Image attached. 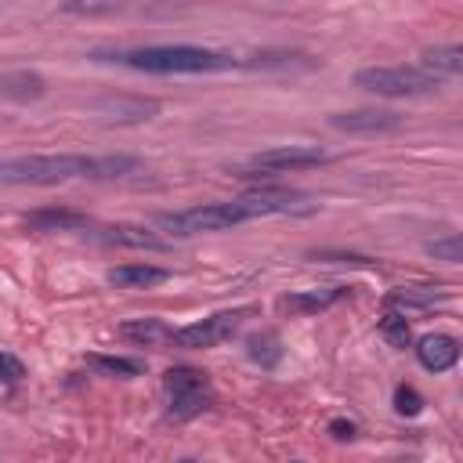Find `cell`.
I'll use <instances>...</instances> for the list:
<instances>
[{"mask_svg": "<svg viewBox=\"0 0 463 463\" xmlns=\"http://www.w3.org/2000/svg\"><path fill=\"white\" fill-rule=\"evenodd\" d=\"M141 166L134 156H18L0 163L4 184H61L72 177H127Z\"/></svg>", "mask_w": 463, "mask_h": 463, "instance_id": "1", "label": "cell"}, {"mask_svg": "<svg viewBox=\"0 0 463 463\" xmlns=\"http://www.w3.org/2000/svg\"><path fill=\"white\" fill-rule=\"evenodd\" d=\"M112 61L137 69V72H224L235 69L239 61L224 51H210V47H188V43H166V47H130V51H112Z\"/></svg>", "mask_w": 463, "mask_h": 463, "instance_id": "2", "label": "cell"}, {"mask_svg": "<svg viewBox=\"0 0 463 463\" xmlns=\"http://www.w3.org/2000/svg\"><path fill=\"white\" fill-rule=\"evenodd\" d=\"M242 221H250V213L242 210L239 199H232V203L192 206V210H181V213H159L156 228H163L177 239H188V235H199V232H224V228L242 224Z\"/></svg>", "mask_w": 463, "mask_h": 463, "instance_id": "3", "label": "cell"}, {"mask_svg": "<svg viewBox=\"0 0 463 463\" xmlns=\"http://www.w3.org/2000/svg\"><path fill=\"white\" fill-rule=\"evenodd\" d=\"M354 87L373 90L380 98H412V94H427L438 87V76L412 69V65H373V69H358L354 72Z\"/></svg>", "mask_w": 463, "mask_h": 463, "instance_id": "4", "label": "cell"}, {"mask_svg": "<svg viewBox=\"0 0 463 463\" xmlns=\"http://www.w3.org/2000/svg\"><path fill=\"white\" fill-rule=\"evenodd\" d=\"M163 387L170 394V420H192L199 412H206L213 405V391L206 373L192 369V365H174L163 373Z\"/></svg>", "mask_w": 463, "mask_h": 463, "instance_id": "5", "label": "cell"}, {"mask_svg": "<svg viewBox=\"0 0 463 463\" xmlns=\"http://www.w3.org/2000/svg\"><path fill=\"white\" fill-rule=\"evenodd\" d=\"M329 156L322 148H311V145H286V148H268V152H257L246 166L235 170V177H275V174H289V170H307V166H318L326 163Z\"/></svg>", "mask_w": 463, "mask_h": 463, "instance_id": "6", "label": "cell"}, {"mask_svg": "<svg viewBox=\"0 0 463 463\" xmlns=\"http://www.w3.org/2000/svg\"><path fill=\"white\" fill-rule=\"evenodd\" d=\"M250 315V307H232V311H213V315H206V318H199V322H192V326H181V329H174V347H188V351H206V347H217V344H224L239 326H242V318Z\"/></svg>", "mask_w": 463, "mask_h": 463, "instance_id": "7", "label": "cell"}, {"mask_svg": "<svg viewBox=\"0 0 463 463\" xmlns=\"http://www.w3.org/2000/svg\"><path fill=\"white\" fill-rule=\"evenodd\" d=\"M329 127L347 130V134H383V130H398L402 116L387 112V109H354V112H336L329 116Z\"/></svg>", "mask_w": 463, "mask_h": 463, "instance_id": "8", "label": "cell"}, {"mask_svg": "<svg viewBox=\"0 0 463 463\" xmlns=\"http://www.w3.org/2000/svg\"><path fill=\"white\" fill-rule=\"evenodd\" d=\"M416 358L427 373H449L459 362V340L449 333H427L416 344Z\"/></svg>", "mask_w": 463, "mask_h": 463, "instance_id": "9", "label": "cell"}, {"mask_svg": "<svg viewBox=\"0 0 463 463\" xmlns=\"http://www.w3.org/2000/svg\"><path fill=\"white\" fill-rule=\"evenodd\" d=\"M25 228L33 232H43V235H54V232H87L90 228V217L72 210V206H43V210H33L25 217Z\"/></svg>", "mask_w": 463, "mask_h": 463, "instance_id": "10", "label": "cell"}, {"mask_svg": "<svg viewBox=\"0 0 463 463\" xmlns=\"http://www.w3.org/2000/svg\"><path fill=\"white\" fill-rule=\"evenodd\" d=\"M347 293V286H322V289H297V293H286L279 300L282 311L289 315H318L326 307H333L340 297Z\"/></svg>", "mask_w": 463, "mask_h": 463, "instance_id": "11", "label": "cell"}, {"mask_svg": "<svg viewBox=\"0 0 463 463\" xmlns=\"http://www.w3.org/2000/svg\"><path fill=\"white\" fill-rule=\"evenodd\" d=\"M98 242H109V246H134V250H166V242L152 232V228H141V224H105L94 232Z\"/></svg>", "mask_w": 463, "mask_h": 463, "instance_id": "12", "label": "cell"}, {"mask_svg": "<svg viewBox=\"0 0 463 463\" xmlns=\"http://www.w3.org/2000/svg\"><path fill=\"white\" fill-rule=\"evenodd\" d=\"M166 279H170V271L156 268V264H119L109 271V282L119 289H152V286H163Z\"/></svg>", "mask_w": 463, "mask_h": 463, "instance_id": "13", "label": "cell"}, {"mask_svg": "<svg viewBox=\"0 0 463 463\" xmlns=\"http://www.w3.org/2000/svg\"><path fill=\"white\" fill-rule=\"evenodd\" d=\"M119 336L137 344V347H163L174 340V329L163 318H130L119 326Z\"/></svg>", "mask_w": 463, "mask_h": 463, "instance_id": "14", "label": "cell"}, {"mask_svg": "<svg viewBox=\"0 0 463 463\" xmlns=\"http://www.w3.org/2000/svg\"><path fill=\"white\" fill-rule=\"evenodd\" d=\"M94 109L105 112V119L141 123V119H152V112H156L159 105H156V101H141V98H101Z\"/></svg>", "mask_w": 463, "mask_h": 463, "instance_id": "15", "label": "cell"}, {"mask_svg": "<svg viewBox=\"0 0 463 463\" xmlns=\"http://www.w3.org/2000/svg\"><path fill=\"white\" fill-rule=\"evenodd\" d=\"M43 90H47V83L40 72L18 69V72L0 76V98H11V101H36Z\"/></svg>", "mask_w": 463, "mask_h": 463, "instance_id": "16", "label": "cell"}, {"mask_svg": "<svg viewBox=\"0 0 463 463\" xmlns=\"http://www.w3.org/2000/svg\"><path fill=\"white\" fill-rule=\"evenodd\" d=\"M423 65L430 69V76H438V72L456 76V72H463V47H459V43L427 47V51H423ZM427 69H423V72H427Z\"/></svg>", "mask_w": 463, "mask_h": 463, "instance_id": "17", "label": "cell"}, {"mask_svg": "<svg viewBox=\"0 0 463 463\" xmlns=\"http://www.w3.org/2000/svg\"><path fill=\"white\" fill-rule=\"evenodd\" d=\"M87 365H94L105 376H119V380H134L145 373L141 358H123V354H87Z\"/></svg>", "mask_w": 463, "mask_h": 463, "instance_id": "18", "label": "cell"}, {"mask_svg": "<svg viewBox=\"0 0 463 463\" xmlns=\"http://www.w3.org/2000/svg\"><path fill=\"white\" fill-rule=\"evenodd\" d=\"M246 354H250L253 362H260L264 369H275L279 358H282V340H279V333H257V336H250V340H246Z\"/></svg>", "mask_w": 463, "mask_h": 463, "instance_id": "19", "label": "cell"}, {"mask_svg": "<svg viewBox=\"0 0 463 463\" xmlns=\"http://www.w3.org/2000/svg\"><path fill=\"white\" fill-rule=\"evenodd\" d=\"M441 297L445 293H434V289H423V286H402V289H391L383 297V304L387 307H430Z\"/></svg>", "mask_w": 463, "mask_h": 463, "instance_id": "20", "label": "cell"}, {"mask_svg": "<svg viewBox=\"0 0 463 463\" xmlns=\"http://www.w3.org/2000/svg\"><path fill=\"white\" fill-rule=\"evenodd\" d=\"M380 336H383L391 347H409L412 326H409V318H405L402 311H387V315L380 318Z\"/></svg>", "mask_w": 463, "mask_h": 463, "instance_id": "21", "label": "cell"}, {"mask_svg": "<svg viewBox=\"0 0 463 463\" xmlns=\"http://www.w3.org/2000/svg\"><path fill=\"white\" fill-rule=\"evenodd\" d=\"M427 253L438 257V260H445V264H459L463 260V239H459V232H449L445 239L427 242Z\"/></svg>", "mask_w": 463, "mask_h": 463, "instance_id": "22", "label": "cell"}, {"mask_svg": "<svg viewBox=\"0 0 463 463\" xmlns=\"http://www.w3.org/2000/svg\"><path fill=\"white\" fill-rule=\"evenodd\" d=\"M394 412L398 416H420L423 412V398H420V391L416 387H409V383H402L398 391H394Z\"/></svg>", "mask_w": 463, "mask_h": 463, "instance_id": "23", "label": "cell"}, {"mask_svg": "<svg viewBox=\"0 0 463 463\" xmlns=\"http://www.w3.org/2000/svg\"><path fill=\"white\" fill-rule=\"evenodd\" d=\"M22 376H25V365H22V358H14V354L0 351V383H18Z\"/></svg>", "mask_w": 463, "mask_h": 463, "instance_id": "24", "label": "cell"}, {"mask_svg": "<svg viewBox=\"0 0 463 463\" xmlns=\"http://www.w3.org/2000/svg\"><path fill=\"white\" fill-rule=\"evenodd\" d=\"M354 430H358V427H354L351 420H340V416H336V420H329V434H333L336 441H351V438H354Z\"/></svg>", "mask_w": 463, "mask_h": 463, "instance_id": "25", "label": "cell"}, {"mask_svg": "<svg viewBox=\"0 0 463 463\" xmlns=\"http://www.w3.org/2000/svg\"><path fill=\"white\" fill-rule=\"evenodd\" d=\"M181 463H195V459H181Z\"/></svg>", "mask_w": 463, "mask_h": 463, "instance_id": "26", "label": "cell"}]
</instances>
